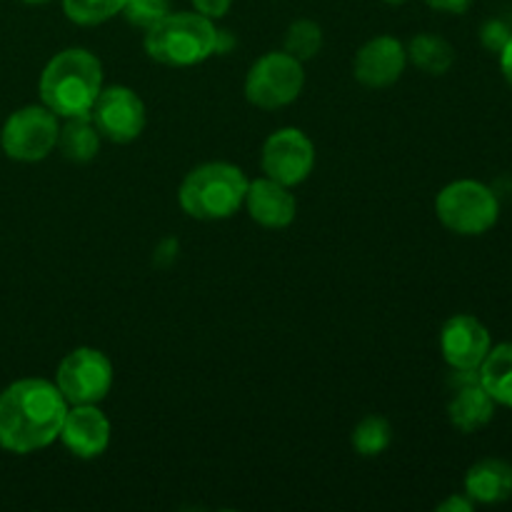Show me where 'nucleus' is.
Returning <instances> with one entry per match:
<instances>
[{"label":"nucleus","mask_w":512,"mask_h":512,"mask_svg":"<svg viewBox=\"0 0 512 512\" xmlns=\"http://www.w3.org/2000/svg\"><path fill=\"white\" fill-rule=\"evenodd\" d=\"M68 400L58 385L40 378L18 380L0 393V448L35 453L60 438Z\"/></svg>","instance_id":"nucleus-1"},{"label":"nucleus","mask_w":512,"mask_h":512,"mask_svg":"<svg viewBox=\"0 0 512 512\" xmlns=\"http://www.w3.org/2000/svg\"><path fill=\"white\" fill-rule=\"evenodd\" d=\"M100 90H103V68L88 50H63L45 65L40 75V98L45 108L63 118L90 115Z\"/></svg>","instance_id":"nucleus-2"},{"label":"nucleus","mask_w":512,"mask_h":512,"mask_svg":"<svg viewBox=\"0 0 512 512\" xmlns=\"http://www.w3.org/2000/svg\"><path fill=\"white\" fill-rule=\"evenodd\" d=\"M248 180L228 163H208L190 170L180 185V205L190 218L223 220L245 203Z\"/></svg>","instance_id":"nucleus-3"},{"label":"nucleus","mask_w":512,"mask_h":512,"mask_svg":"<svg viewBox=\"0 0 512 512\" xmlns=\"http://www.w3.org/2000/svg\"><path fill=\"white\" fill-rule=\"evenodd\" d=\"M145 50L163 65L203 63L215 53V25L200 13H168L148 28Z\"/></svg>","instance_id":"nucleus-4"},{"label":"nucleus","mask_w":512,"mask_h":512,"mask_svg":"<svg viewBox=\"0 0 512 512\" xmlns=\"http://www.w3.org/2000/svg\"><path fill=\"white\" fill-rule=\"evenodd\" d=\"M445 228L460 235H480L498 223L500 203L493 190L475 180H458L440 190L435 200Z\"/></svg>","instance_id":"nucleus-5"},{"label":"nucleus","mask_w":512,"mask_h":512,"mask_svg":"<svg viewBox=\"0 0 512 512\" xmlns=\"http://www.w3.org/2000/svg\"><path fill=\"white\" fill-rule=\"evenodd\" d=\"M305 83L303 63L288 53H268L250 68L245 95L263 110L283 108L293 103Z\"/></svg>","instance_id":"nucleus-6"},{"label":"nucleus","mask_w":512,"mask_h":512,"mask_svg":"<svg viewBox=\"0 0 512 512\" xmlns=\"http://www.w3.org/2000/svg\"><path fill=\"white\" fill-rule=\"evenodd\" d=\"M58 133L60 128L53 110L28 105V108H20L10 115L8 123L3 125V133H0V143L13 160L35 163L55 148Z\"/></svg>","instance_id":"nucleus-7"},{"label":"nucleus","mask_w":512,"mask_h":512,"mask_svg":"<svg viewBox=\"0 0 512 512\" xmlns=\"http://www.w3.org/2000/svg\"><path fill=\"white\" fill-rule=\"evenodd\" d=\"M113 385V365L100 350L78 348L58 368V390L73 405H95Z\"/></svg>","instance_id":"nucleus-8"},{"label":"nucleus","mask_w":512,"mask_h":512,"mask_svg":"<svg viewBox=\"0 0 512 512\" xmlns=\"http://www.w3.org/2000/svg\"><path fill=\"white\" fill-rule=\"evenodd\" d=\"M315 165V148L298 128H283L265 140L263 170L270 180L285 185L303 183Z\"/></svg>","instance_id":"nucleus-9"},{"label":"nucleus","mask_w":512,"mask_h":512,"mask_svg":"<svg viewBox=\"0 0 512 512\" xmlns=\"http://www.w3.org/2000/svg\"><path fill=\"white\" fill-rule=\"evenodd\" d=\"M95 128L113 143H130L138 138L145 128L143 100L130 88L115 85V88L100 90L93 110H90Z\"/></svg>","instance_id":"nucleus-10"},{"label":"nucleus","mask_w":512,"mask_h":512,"mask_svg":"<svg viewBox=\"0 0 512 512\" xmlns=\"http://www.w3.org/2000/svg\"><path fill=\"white\" fill-rule=\"evenodd\" d=\"M495 415V400L480 383L478 370H455L450 378L448 418L463 433L485 428Z\"/></svg>","instance_id":"nucleus-11"},{"label":"nucleus","mask_w":512,"mask_h":512,"mask_svg":"<svg viewBox=\"0 0 512 512\" xmlns=\"http://www.w3.org/2000/svg\"><path fill=\"white\" fill-rule=\"evenodd\" d=\"M440 348L453 370H478L490 353V333L473 315H455L445 323Z\"/></svg>","instance_id":"nucleus-12"},{"label":"nucleus","mask_w":512,"mask_h":512,"mask_svg":"<svg viewBox=\"0 0 512 512\" xmlns=\"http://www.w3.org/2000/svg\"><path fill=\"white\" fill-rule=\"evenodd\" d=\"M405 60L408 53L403 43L390 35H380L365 43L355 55V78L368 88H388L403 75Z\"/></svg>","instance_id":"nucleus-13"},{"label":"nucleus","mask_w":512,"mask_h":512,"mask_svg":"<svg viewBox=\"0 0 512 512\" xmlns=\"http://www.w3.org/2000/svg\"><path fill=\"white\" fill-rule=\"evenodd\" d=\"M60 438L78 458H98L110 443V423L95 405H75L65 415Z\"/></svg>","instance_id":"nucleus-14"},{"label":"nucleus","mask_w":512,"mask_h":512,"mask_svg":"<svg viewBox=\"0 0 512 512\" xmlns=\"http://www.w3.org/2000/svg\"><path fill=\"white\" fill-rule=\"evenodd\" d=\"M245 203H248L250 218L263 228H288L295 218V198L285 185L270 178L248 183Z\"/></svg>","instance_id":"nucleus-15"},{"label":"nucleus","mask_w":512,"mask_h":512,"mask_svg":"<svg viewBox=\"0 0 512 512\" xmlns=\"http://www.w3.org/2000/svg\"><path fill=\"white\" fill-rule=\"evenodd\" d=\"M465 495L473 503H505L512 498V465L505 460H480L465 475Z\"/></svg>","instance_id":"nucleus-16"},{"label":"nucleus","mask_w":512,"mask_h":512,"mask_svg":"<svg viewBox=\"0 0 512 512\" xmlns=\"http://www.w3.org/2000/svg\"><path fill=\"white\" fill-rule=\"evenodd\" d=\"M478 375L495 403L512 408V343L490 350L488 358L478 368Z\"/></svg>","instance_id":"nucleus-17"},{"label":"nucleus","mask_w":512,"mask_h":512,"mask_svg":"<svg viewBox=\"0 0 512 512\" xmlns=\"http://www.w3.org/2000/svg\"><path fill=\"white\" fill-rule=\"evenodd\" d=\"M58 145L63 155L73 163H88L98 155L100 148V133L95 128L93 118L83 115V118H68L65 128L58 133Z\"/></svg>","instance_id":"nucleus-18"},{"label":"nucleus","mask_w":512,"mask_h":512,"mask_svg":"<svg viewBox=\"0 0 512 512\" xmlns=\"http://www.w3.org/2000/svg\"><path fill=\"white\" fill-rule=\"evenodd\" d=\"M408 58L418 65L423 73L430 75H443L448 73L450 65L455 60V50L448 40H443L440 35H415L410 40V48H408Z\"/></svg>","instance_id":"nucleus-19"},{"label":"nucleus","mask_w":512,"mask_h":512,"mask_svg":"<svg viewBox=\"0 0 512 512\" xmlns=\"http://www.w3.org/2000/svg\"><path fill=\"white\" fill-rule=\"evenodd\" d=\"M390 440H393V430H390L388 420L380 418V415H368L365 420H360L353 433L355 450L365 458H375L383 450H388Z\"/></svg>","instance_id":"nucleus-20"},{"label":"nucleus","mask_w":512,"mask_h":512,"mask_svg":"<svg viewBox=\"0 0 512 512\" xmlns=\"http://www.w3.org/2000/svg\"><path fill=\"white\" fill-rule=\"evenodd\" d=\"M323 48V30L313 20H295L285 33V53L295 60H310Z\"/></svg>","instance_id":"nucleus-21"},{"label":"nucleus","mask_w":512,"mask_h":512,"mask_svg":"<svg viewBox=\"0 0 512 512\" xmlns=\"http://www.w3.org/2000/svg\"><path fill=\"white\" fill-rule=\"evenodd\" d=\"M128 0H63L65 15L78 25H98L123 13Z\"/></svg>","instance_id":"nucleus-22"},{"label":"nucleus","mask_w":512,"mask_h":512,"mask_svg":"<svg viewBox=\"0 0 512 512\" xmlns=\"http://www.w3.org/2000/svg\"><path fill=\"white\" fill-rule=\"evenodd\" d=\"M123 13L130 23L148 30L150 25H155L168 15V0H128Z\"/></svg>","instance_id":"nucleus-23"},{"label":"nucleus","mask_w":512,"mask_h":512,"mask_svg":"<svg viewBox=\"0 0 512 512\" xmlns=\"http://www.w3.org/2000/svg\"><path fill=\"white\" fill-rule=\"evenodd\" d=\"M510 28L503 23V20H488V23L483 25V33H480V38H483V45L488 50H493V53H500V50L505 48V43L510 40Z\"/></svg>","instance_id":"nucleus-24"},{"label":"nucleus","mask_w":512,"mask_h":512,"mask_svg":"<svg viewBox=\"0 0 512 512\" xmlns=\"http://www.w3.org/2000/svg\"><path fill=\"white\" fill-rule=\"evenodd\" d=\"M230 3L233 0H193L195 10L200 15H205V18H223L230 10Z\"/></svg>","instance_id":"nucleus-25"},{"label":"nucleus","mask_w":512,"mask_h":512,"mask_svg":"<svg viewBox=\"0 0 512 512\" xmlns=\"http://www.w3.org/2000/svg\"><path fill=\"white\" fill-rule=\"evenodd\" d=\"M425 3L435 10H445V13H465L473 0H425Z\"/></svg>","instance_id":"nucleus-26"},{"label":"nucleus","mask_w":512,"mask_h":512,"mask_svg":"<svg viewBox=\"0 0 512 512\" xmlns=\"http://www.w3.org/2000/svg\"><path fill=\"white\" fill-rule=\"evenodd\" d=\"M438 510L440 512H470L473 510V500L463 498V495H453V498H448L445 503H440Z\"/></svg>","instance_id":"nucleus-27"},{"label":"nucleus","mask_w":512,"mask_h":512,"mask_svg":"<svg viewBox=\"0 0 512 512\" xmlns=\"http://www.w3.org/2000/svg\"><path fill=\"white\" fill-rule=\"evenodd\" d=\"M500 68H503L505 80L512 85V35L508 43H505V48L500 50Z\"/></svg>","instance_id":"nucleus-28"},{"label":"nucleus","mask_w":512,"mask_h":512,"mask_svg":"<svg viewBox=\"0 0 512 512\" xmlns=\"http://www.w3.org/2000/svg\"><path fill=\"white\" fill-rule=\"evenodd\" d=\"M23 3H33V5H40V3H50V0H23Z\"/></svg>","instance_id":"nucleus-29"},{"label":"nucleus","mask_w":512,"mask_h":512,"mask_svg":"<svg viewBox=\"0 0 512 512\" xmlns=\"http://www.w3.org/2000/svg\"><path fill=\"white\" fill-rule=\"evenodd\" d=\"M383 3H388V5H400V3H405V0H383Z\"/></svg>","instance_id":"nucleus-30"}]
</instances>
